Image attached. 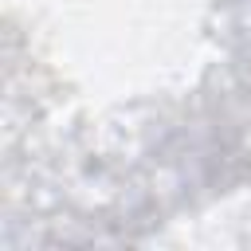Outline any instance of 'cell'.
Segmentation results:
<instances>
[]
</instances>
